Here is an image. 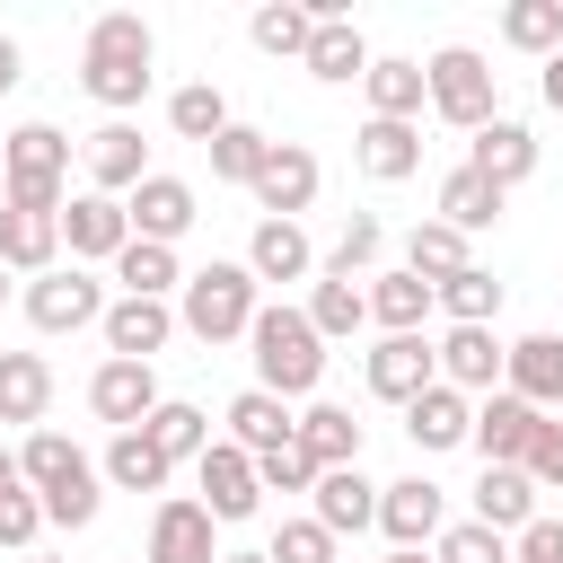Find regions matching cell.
Wrapping results in <instances>:
<instances>
[{
	"label": "cell",
	"instance_id": "1",
	"mask_svg": "<svg viewBox=\"0 0 563 563\" xmlns=\"http://www.w3.org/2000/svg\"><path fill=\"white\" fill-rule=\"evenodd\" d=\"M158 62V35H150V18L141 9H106V18H88V35H79V88L106 106V123H123L141 97H150V70Z\"/></svg>",
	"mask_w": 563,
	"mask_h": 563
},
{
	"label": "cell",
	"instance_id": "2",
	"mask_svg": "<svg viewBox=\"0 0 563 563\" xmlns=\"http://www.w3.org/2000/svg\"><path fill=\"white\" fill-rule=\"evenodd\" d=\"M246 352H255V387H264V396H282V405H317V378H325V334L308 325V308H290V299L255 308Z\"/></svg>",
	"mask_w": 563,
	"mask_h": 563
},
{
	"label": "cell",
	"instance_id": "3",
	"mask_svg": "<svg viewBox=\"0 0 563 563\" xmlns=\"http://www.w3.org/2000/svg\"><path fill=\"white\" fill-rule=\"evenodd\" d=\"M255 308H264V282L246 273V255L185 273V290H176V325H185L194 343H238V334L255 325Z\"/></svg>",
	"mask_w": 563,
	"mask_h": 563
},
{
	"label": "cell",
	"instance_id": "4",
	"mask_svg": "<svg viewBox=\"0 0 563 563\" xmlns=\"http://www.w3.org/2000/svg\"><path fill=\"white\" fill-rule=\"evenodd\" d=\"M0 202L9 211H62L70 202V141L53 123H18L0 141Z\"/></svg>",
	"mask_w": 563,
	"mask_h": 563
},
{
	"label": "cell",
	"instance_id": "5",
	"mask_svg": "<svg viewBox=\"0 0 563 563\" xmlns=\"http://www.w3.org/2000/svg\"><path fill=\"white\" fill-rule=\"evenodd\" d=\"M422 79H431V114L440 123H457L466 141L501 114V88H493V62L475 53V44H440L431 62H422Z\"/></svg>",
	"mask_w": 563,
	"mask_h": 563
},
{
	"label": "cell",
	"instance_id": "6",
	"mask_svg": "<svg viewBox=\"0 0 563 563\" xmlns=\"http://www.w3.org/2000/svg\"><path fill=\"white\" fill-rule=\"evenodd\" d=\"M18 308H26V325H35V334H79V325H106V308H114V299H106V282H97L88 264H53L44 282H26V299H18Z\"/></svg>",
	"mask_w": 563,
	"mask_h": 563
},
{
	"label": "cell",
	"instance_id": "7",
	"mask_svg": "<svg viewBox=\"0 0 563 563\" xmlns=\"http://www.w3.org/2000/svg\"><path fill=\"white\" fill-rule=\"evenodd\" d=\"M440 528H449V493L431 475L378 484V537H387V554H422V545H440Z\"/></svg>",
	"mask_w": 563,
	"mask_h": 563
},
{
	"label": "cell",
	"instance_id": "8",
	"mask_svg": "<svg viewBox=\"0 0 563 563\" xmlns=\"http://www.w3.org/2000/svg\"><path fill=\"white\" fill-rule=\"evenodd\" d=\"M361 378H369L378 405L405 413L422 387H440V352H431V334H378V343L361 352Z\"/></svg>",
	"mask_w": 563,
	"mask_h": 563
},
{
	"label": "cell",
	"instance_id": "9",
	"mask_svg": "<svg viewBox=\"0 0 563 563\" xmlns=\"http://www.w3.org/2000/svg\"><path fill=\"white\" fill-rule=\"evenodd\" d=\"M194 501L220 519V528H238V519H255V501H264V484H255V457L238 449V440H211L202 457H194Z\"/></svg>",
	"mask_w": 563,
	"mask_h": 563
},
{
	"label": "cell",
	"instance_id": "10",
	"mask_svg": "<svg viewBox=\"0 0 563 563\" xmlns=\"http://www.w3.org/2000/svg\"><path fill=\"white\" fill-rule=\"evenodd\" d=\"M79 167H88V194H132V185H150L158 167H150V141H141V123H97L88 141H79Z\"/></svg>",
	"mask_w": 563,
	"mask_h": 563
},
{
	"label": "cell",
	"instance_id": "11",
	"mask_svg": "<svg viewBox=\"0 0 563 563\" xmlns=\"http://www.w3.org/2000/svg\"><path fill=\"white\" fill-rule=\"evenodd\" d=\"M62 246H70V264H114L123 246H132V211L114 202V194H70L62 202Z\"/></svg>",
	"mask_w": 563,
	"mask_h": 563
},
{
	"label": "cell",
	"instance_id": "12",
	"mask_svg": "<svg viewBox=\"0 0 563 563\" xmlns=\"http://www.w3.org/2000/svg\"><path fill=\"white\" fill-rule=\"evenodd\" d=\"M431 352H440V378L457 396H501V378H510V343L493 325H449Z\"/></svg>",
	"mask_w": 563,
	"mask_h": 563
},
{
	"label": "cell",
	"instance_id": "13",
	"mask_svg": "<svg viewBox=\"0 0 563 563\" xmlns=\"http://www.w3.org/2000/svg\"><path fill=\"white\" fill-rule=\"evenodd\" d=\"M158 405H167V396H158V369H150V361H97V369H88V413H97V422L141 431Z\"/></svg>",
	"mask_w": 563,
	"mask_h": 563
},
{
	"label": "cell",
	"instance_id": "14",
	"mask_svg": "<svg viewBox=\"0 0 563 563\" xmlns=\"http://www.w3.org/2000/svg\"><path fill=\"white\" fill-rule=\"evenodd\" d=\"M537 431H545V413L528 405V396H484L475 405V431H466V449L484 457V466H528V449H537Z\"/></svg>",
	"mask_w": 563,
	"mask_h": 563
},
{
	"label": "cell",
	"instance_id": "15",
	"mask_svg": "<svg viewBox=\"0 0 563 563\" xmlns=\"http://www.w3.org/2000/svg\"><path fill=\"white\" fill-rule=\"evenodd\" d=\"M141 563H220V519H211L202 501L167 493V501L150 510V545H141Z\"/></svg>",
	"mask_w": 563,
	"mask_h": 563
},
{
	"label": "cell",
	"instance_id": "16",
	"mask_svg": "<svg viewBox=\"0 0 563 563\" xmlns=\"http://www.w3.org/2000/svg\"><path fill=\"white\" fill-rule=\"evenodd\" d=\"M97 334H106V361H158L185 325H176V299H114Z\"/></svg>",
	"mask_w": 563,
	"mask_h": 563
},
{
	"label": "cell",
	"instance_id": "17",
	"mask_svg": "<svg viewBox=\"0 0 563 563\" xmlns=\"http://www.w3.org/2000/svg\"><path fill=\"white\" fill-rule=\"evenodd\" d=\"M317 185H325L317 150H308V141H273V158H264V176H255V202H264V220H299V211L317 202Z\"/></svg>",
	"mask_w": 563,
	"mask_h": 563
},
{
	"label": "cell",
	"instance_id": "18",
	"mask_svg": "<svg viewBox=\"0 0 563 563\" xmlns=\"http://www.w3.org/2000/svg\"><path fill=\"white\" fill-rule=\"evenodd\" d=\"M123 211H132V238H150V246H176V238L202 220V202H194L185 176H150V185H132Z\"/></svg>",
	"mask_w": 563,
	"mask_h": 563
},
{
	"label": "cell",
	"instance_id": "19",
	"mask_svg": "<svg viewBox=\"0 0 563 563\" xmlns=\"http://www.w3.org/2000/svg\"><path fill=\"white\" fill-rule=\"evenodd\" d=\"M308 519H317L325 537H361V528H378V484H369L361 466H325L317 493H308Z\"/></svg>",
	"mask_w": 563,
	"mask_h": 563
},
{
	"label": "cell",
	"instance_id": "20",
	"mask_svg": "<svg viewBox=\"0 0 563 563\" xmlns=\"http://www.w3.org/2000/svg\"><path fill=\"white\" fill-rule=\"evenodd\" d=\"M466 167H475V176H493L501 194H519V185L537 176V132H528V123H510V114H493V123L466 141Z\"/></svg>",
	"mask_w": 563,
	"mask_h": 563
},
{
	"label": "cell",
	"instance_id": "21",
	"mask_svg": "<svg viewBox=\"0 0 563 563\" xmlns=\"http://www.w3.org/2000/svg\"><path fill=\"white\" fill-rule=\"evenodd\" d=\"M466 431H475V396H457L449 378H440V387H422V396L405 405V440H413L422 457H440V449H466Z\"/></svg>",
	"mask_w": 563,
	"mask_h": 563
},
{
	"label": "cell",
	"instance_id": "22",
	"mask_svg": "<svg viewBox=\"0 0 563 563\" xmlns=\"http://www.w3.org/2000/svg\"><path fill=\"white\" fill-rule=\"evenodd\" d=\"M352 158H361V176L369 185H405V176H422V123H361L352 132Z\"/></svg>",
	"mask_w": 563,
	"mask_h": 563
},
{
	"label": "cell",
	"instance_id": "23",
	"mask_svg": "<svg viewBox=\"0 0 563 563\" xmlns=\"http://www.w3.org/2000/svg\"><path fill=\"white\" fill-rule=\"evenodd\" d=\"M220 422H229L220 440H238L246 457H264V449H290V440H299V413H290L282 396H264V387H238Z\"/></svg>",
	"mask_w": 563,
	"mask_h": 563
},
{
	"label": "cell",
	"instance_id": "24",
	"mask_svg": "<svg viewBox=\"0 0 563 563\" xmlns=\"http://www.w3.org/2000/svg\"><path fill=\"white\" fill-rule=\"evenodd\" d=\"M0 264L26 273V282H44L62 264V211H9L0 202Z\"/></svg>",
	"mask_w": 563,
	"mask_h": 563
},
{
	"label": "cell",
	"instance_id": "25",
	"mask_svg": "<svg viewBox=\"0 0 563 563\" xmlns=\"http://www.w3.org/2000/svg\"><path fill=\"white\" fill-rule=\"evenodd\" d=\"M369 62H378V53H369V35H361L352 18H317V35H308V62H299V70H308V79H325V88H352V79H369Z\"/></svg>",
	"mask_w": 563,
	"mask_h": 563
},
{
	"label": "cell",
	"instance_id": "26",
	"mask_svg": "<svg viewBox=\"0 0 563 563\" xmlns=\"http://www.w3.org/2000/svg\"><path fill=\"white\" fill-rule=\"evenodd\" d=\"M361 88H369V114H378V123H422V106H431L422 62H405V53H378Z\"/></svg>",
	"mask_w": 563,
	"mask_h": 563
},
{
	"label": "cell",
	"instance_id": "27",
	"mask_svg": "<svg viewBox=\"0 0 563 563\" xmlns=\"http://www.w3.org/2000/svg\"><path fill=\"white\" fill-rule=\"evenodd\" d=\"M501 211H510V194H501V185H493V176H475V167H466V158H457V167H449V176H440V211H431V220H449V229H457V238H475V229H493V220H501Z\"/></svg>",
	"mask_w": 563,
	"mask_h": 563
},
{
	"label": "cell",
	"instance_id": "28",
	"mask_svg": "<svg viewBox=\"0 0 563 563\" xmlns=\"http://www.w3.org/2000/svg\"><path fill=\"white\" fill-rule=\"evenodd\" d=\"M246 273H255V282H308V273H317L308 229H299V220H255V238H246Z\"/></svg>",
	"mask_w": 563,
	"mask_h": 563
},
{
	"label": "cell",
	"instance_id": "29",
	"mask_svg": "<svg viewBox=\"0 0 563 563\" xmlns=\"http://www.w3.org/2000/svg\"><path fill=\"white\" fill-rule=\"evenodd\" d=\"M510 396H528L537 413H554L563 405V334H519L510 343V378H501Z\"/></svg>",
	"mask_w": 563,
	"mask_h": 563
},
{
	"label": "cell",
	"instance_id": "30",
	"mask_svg": "<svg viewBox=\"0 0 563 563\" xmlns=\"http://www.w3.org/2000/svg\"><path fill=\"white\" fill-rule=\"evenodd\" d=\"M431 308H440V299H431L422 273H405V264H396V273H369V325H378V334H422Z\"/></svg>",
	"mask_w": 563,
	"mask_h": 563
},
{
	"label": "cell",
	"instance_id": "31",
	"mask_svg": "<svg viewBox=\"0 0 563 563\" xmlns=\"http://www.w3.org/2000/svg\"><path fill=\"white\" fill-rule=\"evenodd\" d=\"M466 519H484V528L519 537V528L537 519V484H528V466H484V475H475V510H466Z\"/></svg>",
	"mask_w": 563,
	"mask_h": 563
},
{
	"label": "cell",
	"instance_id": "32",
	"mask_svg": "<svg viewBox=\"0 0 563 563\" xmlns=\"http://www.w3.org/2000/svg\"><path fill=\"white\" fill-rule=\"evenodd\" d=\"M44 405H53V361L44 352H0V422L44 431Z\"/></svg>",
	"mask_w": 563,
	"mask_h": 563
},
{
	"label": "cell",
	"instance_id": "33",
	"mask_svg": "<svg viewBox=\"0 0 563 563\" xmlns=\"http://www.w3.org/2000/svg\"><path fill=\"white\" fill-rule=\"evenodd\" d=\"M141 431H150V449H158L167 466H194V457L211 449V413H202L194 396H167V405H158V413H150Z\"/></svg>",
	"mask_w": 563,
	"mask_h": 563
},
{
	"label": "cell",
	"instance_id": "34",
	"mask_svg": "<svg viewBox=\"0 0 563 563\" xmlns=\"http://www.w3.org/2000/svg\"><path fill=\"white\" fill-rule=\"evenodd\" d=\"M97 475H106L114 493H167V475H176V466L150 449V431H114V440H106V457H97Z\"/></svg>",
	"mask_w": 563,
	"mask_h": 563
},
{
	"label": "cell",
	"instance_id": "35",
	"mask_svg": "<svg viewBox=\"0 0 563 563\" xmlns=\"http://www.w3.org/2000/svg\"><path fill=\"white\" fill-rule=\"evenodd\" d=\"M114 282H123V299H176V290H185V264H176V246L132 238V246L114 255Z\"/></svg>",
	"mask_w": 563,
	"mask_h": 563
},
{
	"label": "cell",
	"instance_id": "36",
	"mask_svg": "<svg viewBox=\"0 0 563 563\" xmlns=\"http://www.w3.org/2000/svg\"><path fill=\"white\" fill-rule=\"evenodd\" d=\"M299 449H308L317 466H361V422L317 396V405H299Z\"/></svg>",
	"mask_w": 563,
	"mask_h": 563
},
{
	"label": "cell",
	"instance_id": "37",
	"mask_svg": "<svg viewBox=\"0 0 563 563\" xmlns=\"http://www.w3.org/2000/svg\"><path fill=\"white\" fill-rule=\"evenodd\" d=\"M246 35H255V53H273V62H308L317 9H299V0H264V9L246 18Z\"/></svg>",
	"mask_w": 563,
	"mask_h": 563
},
{
	"label": "cell",
	"instance_id": "38",
	"mask_svg": "<svg viewBox=\"0 0 563 563\" xmlns=\"http://www.w3.org/2000/svg\"><path fill=\"white\" fill-rule=\"evenodd\" d=\"M229 123H238V114H229V97H220L211 79H185V88L167 97V132H176V141H202V150H211Z\"/></svg>",
	"mask_w": 563,
	"mask_h": 563
},
{
	"label": "cell",
	"instance_id": "39",
	"mask_svg": "<svg viewBox=\"0 0 563 563\" xmlns=\"http://www.w3.org/2000/svg\"><path fill=\"white\" fill-rule=\"evenodd\" d=\"M501 44L528 53V62H554L563 53V0H510L501 9Z\"/></svg>",
	"mask_w": 563,
	"mask_h": 563
},
{
	"label": "cell",
	"instance_id": "40",
	"mask_svg": "<svg viewBox=\"0 0 563 563\" xmlns=\"http://www.w3.org/2000/svg\"><path fill=\"white\" fill-rule=\"evenodd\" d=\"M475 255H466V238L449 229V220H413V238H405V273H422L431 290L449 282V273H466Z\"/></svg>",
	"mask_w": 563,
	"mask_h": 563
},
{
	"label": "cell",
	"instance_id": "41",
	"mask_svg": "<svg viewBox=\"0 0 563 563\" xmlns=\"http://www.w3.org/2000/svg\"><path fill=\"white\" fill-rule=\"evenodd\" d=\"M308 325H317L325 343H352V334L369 325V290H361V282H334V273H325V282L308 290Z\"/></svg>",
	"mask_w": 563,
	"mask_h": 563
},
{
	"label": "cell",
	"instance_id": "42",
	"mask_svg": "<svg viewBox=\"0 0 563 563\" xmlns=\"http://www.w3.org/2000/svg\"><path fill=\"white\" fill-rule=\"evenodd\" d=\"M431 299H440V317H449V325H493V317H501V282H493L484 264L449 273V282H440Z\"/></svg>",
	"mask_w": 563,
	"mask_h": 563
},
{
	"label": "cell",
	"instance_id": "43",
	"mask_svg": "<svg viewBox=\"0 0 563 563\" xmlns=\"http://www.w3.org/2000/svg\"><path fill=\"white\" fill-rule=\"evenodd\" d=\"M79 466H88V449H79L70 431H53V422H44V431H26V449H18V475H26L35 493H53V484H62V475H79Z\"/></svg>",
	"mask_w": 563,
	"mask_h": 563
},
{
	"label": "cell",
	"instance_id": "44",
	"mask_svg": "<svg viewBox=\"0 0 563 563\" xmlns=\"http://www.w3.org/2000/svg\"><path fill=\"white\" fill-rule=\"evenodd\" d=\"M264 158H273V132H255V123H229V132L211 141V176H220V185H246V194H255Z\"/></svg>",
	"mask_w": 563,
	"mask_h": 563
},
{
	"label": "cell",
	"instance_id": "45",
	"mask_svg": "<svg viewBox=\"0 0 563 563\" xmlns=\"http://www.w3.org/2000/svg\"><path fill=\"white\" fill-rule=\"evenodd\" d=\"M378 255H387V229H378L369 211H352V220H343V238L325 246V273H334V282H369V273H378Z\"/></svg>",
	"mask_w": 563,
	"mask_h": 563
},
{
	"label": "cell",
	"instance_id": "46",
	"mask_svg": "<svg viewBox=\"0 0 563 563\" xmlns=\"http://www.w3.org/2000/svg\"><path fill=\"white\" fill-rule=\"evenodd\" d=\"M106 510V475H97V457L79 466V475H62L53 493H44V528H88Z\"/></svg>",
	"mask_w": 563,
	"mask_h": 563
},
{
	"label": "cell",
	"instance_id": "47",
	"mask_svg": "<svg viewBox=\"0 0 563 563\" xmlns=\"http://www.w3.org/2000/svg\"><path fill=\"white\" fill-rule=\"evenodd\" d=\"M431 563H510V537L484 528V519H449L440 545H431Z\"/></svg>",
	"mask_w": 563,
	"mask_h": 563
},
{
	"label": "cell",
	"instance_id": "48",
	"mask_svg": "<svg viewBox=\"0 0 563 563\" xmlns=\"http://www.w3.org/2000/svg\"><path fill=\"white\" fill-rule=\"evenodd\" d=\"M317 475H325V466H317V457H308L299 440H290V449H264V457H255V484H264V493H317Z\"/></svg>",
	"mask_w": 563,
	"mask_h": 563
},
{
	"label": "cell",
	"instance_id": "49",
	"mask_svg": "<svg viewBox=\"0 0 563 563\" xmlns=\"http://www.w3.org/2000/svg\"><path fill=\"white\" fill-rule=\"evenodd\" d=\"M334 545H343V537H325V528H317V519H282V528H273V545H264V554H273V563H343V554H334Z\"/></svg>",
	"mask_w": 563,
	"mask_h": 563
},
{
	"label": "cell",
	"instance_id": "50",
	"mask_svg": "<svg viewBox=\"0 0 563 563\" xmlns=\"http://www.w3.org/2000/svg\"><path fill=\"white\" fill-rule=\"evenodd\" d=\"M35 537H44V493H35V484L0 493V545H18V554H26Z\"/></svg>",
	"mask_w": 563,
	"mask_h": 563
},
{
	"label": "cell",
	"instance_id": "51",
	"mask_svg": "<svg viewBox=\"0 0 563 563\" xmlns=\"http://www.w3.org/2000/svg\"><path fill=\"white\" fill-rule=\"evenodd\" d=\"M510 563H563V519H545V510H537V519L510 537Z\"/></svg>",
	"mask_w": 563,
	"mask_h": 563
},
{
	"label": "cell",
	"instance_id": "52",
	"mask_svg": "<svg viewBox=\"0 0 563 563\" xmlns=\"http://www.w3.org/2000/svg\"><path fill=\"white\" fill-rule=\"evenodd\" d=\"M528 484L537 493H563V422L545 413V431H537V449H528Z\"/></svg>",
	"mask_w": 563,
	"mask_h": 563
},
{
	"label": "cell",
	"instance_id": "53",
	"mask_svg": "<svg viewBox=\"0 0 563 563\" xmlns=\"http://www.w3.org/2000/svg\"><path fill=\"white\" fill-rule=\"evenodd\" d=\"M537 97L563 114V53H554V62H537Z\"/></svg>",
	"mask_w": 563,
	"mask_h": 563
},
{
	"label": "cell",
	"instance_id": "54",
	"mask_svg": "<svg viewBox=\"0 0 563 563\" xmlns=\"http://www.w3.org/2000/svg\"><path fill=\"white\" fill-rule=\"evenodd\" d=\"M18 70H26V53H18V35H0V97L18 88Z\"/></svg>",
	"mask_w": 563,
	"mask_h": 563
},
{
	"label": "cell",
	"instance_id": "55",
	"mask_svg": "<svg viewBox=\"0 0 563 563\" xmlns=\"http://www.w3.org/2000/svg\"><path fill=\"white\" fill-rule=\"evenodd\" d=\"M26 475H18V449H0V493H18Z\"/></svg>",
	"mask_w": 563,
	"mask_h": 563
},
{
	"label": "cell",
	"instance_id": "56",
	"mask_svg": "<svg viewBox=\"0 0 563 563\" xmlns=\"http://www.w3.org/2000/svg\"><path fill=\"white\" fill-rule=\"evenodd\" d=\"M220 563H273V554H264V545H255V554H220Z\"/></svg>",
	"mask_w": 563,
	"mask_h": 563
},
{
	"label": "cell",
	"instance_id": "57",
	"mask_svg": "<svg viewBox=\"0 0 563 563\" xmlns=\"http://www.w3.org/2000/svg\"><path fill=\"white\" fill-rule=\"evenodd\" d=\"M378 563H431V554H378Z\"/></svg>",
	"mask_w": 563,
	"mask_h": 563
},
{
	"label": "cell",
	"instance_id": "58",
	"mask_svg": "<svg viewBox=\"0 0 563 563\" xmlns=\"http://www.w3.org/2000/svg\"><path fill=\"white\" fill-rule=\"evenodd\" d=\"M0 308H9V264H0Z\"/></svg>",
	"mask_w": 563,
	"mask_h": 563
},
{
	"label": "cell",
	"instance_id": "59",
	"mask_svg": "<svg viewBox=\"0 0 563 563\" xmlns=\"http://www.w3.org/2000/svg\"><path fill=\"white\" fill-rule=\"evenodd\" d=\"M35 563H53V554H35Z\"/></svg>",
	"mask_w": 563,
	"mask_h": 563
},
{
	"label": "cell",
	"instance_id": "60",
	"mask_svg": "<svg viewBox=\"0 0 563 563\" xmlns=\"http://www.w3.org/2000/svg\"><path fill=\"white\" fill-rule=\"evenodd\" d=\"M0 141H9V132H0Z\"/></svg>",
	"mask_w": 563,
	"mask_h": 563
},
{
	"label": "cell",
	"instance_id": "61",
	"mask_svg": "<svg viewBox=\"0 0 563 563\" xmlns=\"http://www.w3.org/2000/svg\"><path fill=\"white\" fill-rule=\"evenodd\" d=\"M132 563H141V554H132Z\"/></svg>",
	"mask_w": 563,
	"mask_h": 563
}]
</instances>
